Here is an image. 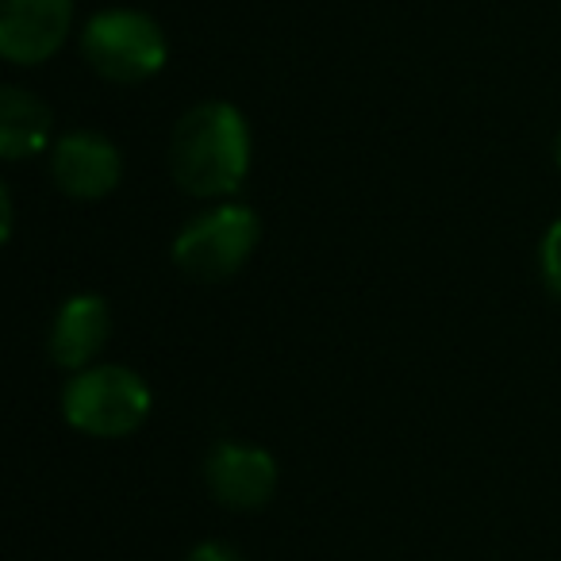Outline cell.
<instances>
[{
	"label": "cell",
	"mask_w": 561,
	"mask_h": 561,
	"mask_svg": "<svg viewBox=\"0 0 561 561\" xmlns=\"http://www.w3.org/2000/svg\"><path fill=\"white\" fill-rule=\"evenodd\" d=\"M170 173L188 196H231L250 173V127L227 101H204L178 119Z\"/></svg>",
	"instance_id": "cell-1"
},
{
	"label": "cell",
	"mask_w": 561,
	"mask_h": 561,
	"mask_svg": "<svg viewBox=\"0 0 561 561\" xmlns=\"http://www.w3.org/2000/svg\"><path fill=\"white\" fill-rule=\"evenodd\" d=\"M150 389L127 366H89L62 389V415L73 431L93 438H124L147 423Z\"/></svg>",
	"instance_id": "cell-2"
},
{
	"label": "cell",
	"mask_w": 561,
	"mask_h": 561,
	"mask_svg": "<svg viewBox=\"0 0 561 561\" xmlns=\"http://www.w3.org/2000/svg\"><path fill=\"white\" fill-rule=\"evenodd\" d=\"M262 219L247 204H216L173 239V265L193 280H227L250 262Z\"/></svg>",
	"instance_id": "cell-3"
},
{
	"label": "cell",
	"mask_w": 561,
	"mask_h": 561,
	"mask_svg": "<svg viewBox=\"0 0 561 561\" xmlns=\"http://www.w3.org/2000/svg\"><path fill=\"white\" fill-rule=\"evenodd\" d=\"M81 50H85L89 66L116 85H139V81L154 78L170 55L162 27L147 12L135 9L96 12L81 32Z\"/></svg>",
	"instance_id": "cell-4"
},
{
	"label": "cell",
	"mask_w": 561,
	"mask_h": 561,
	"mask_svg": "<svg viewBox=\"0 0 561 561\" xmlns=\"http://www.w3.org/2000/svg\"><path fill=\"white\" fill-rule=\"evenodd\" d=\"M204 484L216 504L231 512H257L277 492V461L262 446L216 443L204 458Z\"/></svg>",
	"instance_id": "cell-5"
},
{
	"label": "cell",
	"mask_w": 561,
	"mask_h": 561,
	"mask_svg": "<svg viewBox=\"0 0 561 561\" xmlns=\"http://www.w3.org/2000/svg\"><path fill=\"white\" fill-rule=\"evenodd\" d=\"M73 20V0H0V55L39 66L58 55Z\"/></svg>",
	"instance_id": "cell-6"
},
{
	"label": "cell",
	"mask_w": 561,
	"mask_h": 561,
	"mask_svg": "<svg viewBox=\"0 0 561 561\" xmlns=\"http://www.w3.org/2000/svg\"><path fill=\"white\" fill-rule=\"evenodd\" d=\"M50 178L73 201H104L124 178V158L104 135L70 131L50 150Z\"/></svg>",
	"instance_id": "cell-7"
},
{
	"label": "cell",
	"mask_w": 561,
	"mask_h": 561,
	"mask_svg": "<svg viewBox=\"0 0 561 561\" xmlns=\"http://www.w3.org/2000/svg\"><path fill=\"white\" fill-rule=\"evenodd\" d=\"M108 335H112V312L104 305V297L78 293V297H70L58 308L55 323H50V339H47L50 362L81 374V369L93 366V358L104 351Z\"/></svg>",
	"instance_id": "cell-8"
},
{
	"label": "cell",
	"mask_w": 561,
	"mask_h": 561,
	"mask_svg": "<svg viewBox=\"0 0 561 561\" xmlns=\"http://www.w3.org/2000/svg\"><path fill=\"white\" fill-rule=\"evenodd\" d=\"M50 124H55L50 108L27 89L9 85L0 93V154L9 162L39 154L50 142Z\"/></svg>",
	"instance_id": "cell-9"
},
{
	"label": "cell",
	"mask_w": 561,
	"mask_h": 561,
	"mask_svg": "<svg viewBox=\"0 0 561 561\" xmlns=\"http://www.w3.org/2000/svg\"><path fill=\"white\" fill-rule=\"evenodd\" d=\"M538 265H542V280L553 297H561V219L546 231L542 250H538Z\"/></svg>",
	"instance_id": "cell-10"
},
{
	"label": "cell",
	"mask_w": 561,
	"mask_h": 561,
	"mask_svg": "<svg viewBox=\"0 0 561 561\" xmlns=\"http://www.w3.org/2000/svg\"><path fill=\"white\" fill-rule=\"evenodd\" d=\"M188 561H242V558L224 542H201L193 553H188Z\"/></svg>",
	"instance_id": "cell-11"
},
{
	"label": "cell",
	"mask_w": 561,
	"mask_h": 561,
	"mask_svg": "<svg viewBox=\"0 0 561 561\" xmlns=\"http://www.w3.org/2000/svg\"><path fill=\"white\" fill-rule=\"evenodd\" d=\"M0 208H4V224H0V234L9 239V234H12V196H9V188L0 193Z\"/></svg>",
	"instance_id": "cell-12"
},
{
	"label": "cell",
	"mask_w": 561,
	"mask_h": 561,
	"mask_svg": "<svg viewBox=\"0 0 561 561\" xmlns=\"http://www.w3.org/2000/svg\"><path fill=\"white\" fill-rule=\"evenodd\" d=\"M553 162L561 165V135H558V142H553Z\"/></svg>",
	"instance_id": "cell-13"
}]
</instances>
